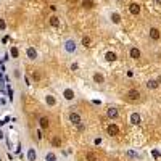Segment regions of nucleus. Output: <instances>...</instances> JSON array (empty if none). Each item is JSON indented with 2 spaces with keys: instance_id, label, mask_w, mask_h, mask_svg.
I'll use <instances>...</instances> for the list:
<instances>
[{
  "instance_id": "f257e3e1",
  "label": "nucleus",
  "mask_w": 161,
  "mask_h": 161,
  "mask_svg": "<svg viewBox=\"0 0 161 161\" xmlns=\"http://www.w3.org/2000/svg\"><path fill=\"white\" fill-rule=\"evenodd\" d=\"M77 50H79V45H77V42H76L74 37L64 39V42H63V52L66 53V55L74 57V55H77Z\"/></svg>"
},
{
  "instance_id": "f03ea898",
  "label": "nucleus",
  "mask_w": 161,
  "mask_h": 161,
  "mask_svg": "<svg viewBox=\"0 0 161 161\" xmlns=\"http://www.w3.org/2000/svg\"><path fill=\"white\" fill-rule=\"evenodd\" d=\"M61 95H63V98L68 102V103H73V102L76 100V92H74L71 87H63Z\"/></svg>"
},
{
  "instance_id": "7ed1b4c3",
  "label": "nucleus",
  "mask_w": 161,
  "mask_h": 161,
  "mask_svg": "<svg viewBox=\"0 0 161 161\" xmlns=\"http://www.w3.org/2000/svg\"><path fill=\"white\" fill-rule=\"evenodd\" d=\"M140 98H142V95H140V90H139V89L132 87V89L127 90V100H129V102H134V103H136V102H139Z\"/></svg>"
},
{
  "instance_id": "20e7f679",
  "label": "nucleus",
  "mask_w": 161,
  "mask_h": 161,
  "mask_svg": "<svg viewBox=\"0 0 161 161\" xmlns=\"http://www.w3.org/2000/svg\"><path fill=\"white\" fill-rule=\"evenodd\" d=\"M92 80H93V84H97V86H103L106 82V77L102 71H95L92 74Z\"/></svg>"
},
{
  "instance_id": "39448f33",
  "label": "nucleus",
  "mask_w": 161,
  "mask_h": 161,
  "mask_svg": "<svg viewBox=\"0 0 161 161\" xmlns=\"http://www.w3.org/2000/svg\"><path fill=\"white\" fill-rule=\"evenodd\" d=\"M105 132H106V136H108V137H116L119 134V126L114 124V123H110L108 126H106Z\"/></svg>"
},
{
  "instance_id": "423d86ee",
  "label": "nucleus",
  "mask_w": 161,
  "mask_h": 161,
  "mask_svg": "<svg viewBox=\"0 0 161 161\" xmlns=\"http://www.w3.org/2000/svg\"><path fill=\"white\" fill-rule=\"evenodd\" d=\"M68 121L73 126H77V124L82 123V116H80V113H77V111H71L68 114Z\"/></svg>"
},
{
  "instance_id": "0eeeda50",
  "label": "nucleus",
  "mask_w": 161,
  "mask_h": 161,
  "mask_svg": "<svg viewBox=\"0 0 161 161\" xmlns=\"http://www.w3.org/2000/svg\"><path fill=\"white\" fill-rule=\"evenodd\" d=\"M44 102H45V105L48 106V108H53V106H57V105H58L57 97H55V95H52V93H45V95H44Z\"/></svg>"
},
{
  "instance_id": "6e6552de",
  "label": "nucleus",
  "mask_w": 161,
  "mask_h": 161,
  "mask_svg": "<svg viewBox=\"0 0 161 161\" xmlns=\"http://www.w3.org/2000/svg\"><path fill=\"white\" fill-rule=\"evenodd\" d=\"M148 37L153 40V42H158V40L161 39V31L156 28V26H152V28L148 29Z\"/></svg>"
},
{
  "instance_id": "1a4fd4ad",
  "label": "nucleus",
  "mask_w": 161,
  "mask_h": 161,
  "mask_svg": "<svg viewBox=\"0 0 161 161\" xmlns=\"http://www.w3.org/2000/svg\"><path fill=\"white\" fill-rule=\"evenodd\" d=\"M106 116H108V119H118L121 116V113L116 106H108L106 108Z\"/></svg>"
},
{
  "instance_id": "9d476101",
  "label": "nucleus",
  "mask_w": 161,
  "mask_h": 161,
  "mask_svg": "<svg viewBox=\"0 0 161 161\" xmlns=\"http://www.w3.org/2000/svg\"><path fill=\"white\" fill-rule=\"evenodd\" d=\"M26 159L28 161H37V150L34 147H28V150H26Z\"/></svg>"
},
{
  "instance_id": "9b49d317",
  "label": "nucleus",
  "mask_w": 161,
  "mask_h": 161,
  "mask_svg": "<svg viewBox=\"0 0 161 161\" xmlns=\"http://www.w3.org/2000/svg\"><path fill=\"white\" fill-rule=\"evenodd\" d=\"M26 57H28L29 61H36L37 57H39V53H37V50L34 47H28V48H26Z\"/></svg>"
},
{
  "instance_id": "f8f14e48",
  "label": "nucleus",
  "mask_w": 161,
  "mask_h": 161,
  "mask_svg": "<svg viewBox=\"0 0 161 161\" xmlns=\"http://www.w3.org/2000/svg\"><path fill=\"white\" fill-rule=\"evenodd\" d=\"M140 11H142V7H140L137 2L129 3V13H130V15H139Z\"/></svg>"
},
{
  "instance_id": "ddd939ff",
  "label": "nucleus",
  "mask_w": 161,
  "mask_h": 161,
  "mask_svg": "<svg viewBox=\"0 0 161 161\" xmlns=\"http://www.w3.org/2000/svg\"><path fill=\"white\" fill-rule=\"evenodd\" d=\"M110 19H111V23H113L114 26L121 24V21H123V18H121V15H119L118 11H111V13H110Z\"/></svg>"
},
{
  "instance_id": "4468645a",
  "label": "nucleus",
  "mask_w": 161,
  "mask_h": 161,
  "mask_svg": "<svg viewBox=\"0 0 161 161\" xmlns=\"http://www.w3.org/2000/svg\"><path fill=\"white\" fill-rule=\"evenodd\" d=\"M145 87L148 89V90H158L159 84H158V80H156V79H148V80L145 82Z\"/></svg>"
},
{
  "instance_id": "2eb2a0df",
  "label": "nucleus",
  "mask_w": 161,
  "mask_h": 161,
  "mask_svg": "<svg viewBox=\"0 0 161 161\" xmlns=\"http://www.w3.org/2000/svg\"><path fill=\"white\" fill-rule=\"evenodd\" d=\"M105 60L106 61H110V63H114V61H118V55H116V52H113V50H108L105 53Z\"/></svg>"
},
{
  "instance_id": "dca6fc26",
  "label": "nucleus",
  "mask_w": 161,
  "mask_h": 161,
  "mask_svg": "<svg viewBox=\"0 0 161 161\" xmlns=\"http://www.w3.org/2000/svg\"><path fill=\"white\" fill-rule=\"evenodd\" d=\"M129 57H130L132 60H140L142 53H140V50H139L137 47H132V48L129 50Z\"/></svg>"
},
{
  "instance_id": "f3484780",
  "label": "nucleus",
  "mask_w": 161,
  "mask_h": 161,
  "mask_svg": "<svg viewBox=\"0 0 161 161\" xmlns=\"http://www.w3.org/2000/svg\"><path fill=\"white\" fill-rule=\"evenodd\" d=\"M39 126H40V129H42V130H47L48 126H50L48 118H47V116H40V118H39Z\"/></svg>"
},
{
  "instance_id": "a211bd4d",
  "label": "nucleus",
  "mask_w": 161,
  "mask_h": 161,
  "mask_svg": "<svg viewBox=\"0 0 161 161\" xmlns=\"http://www.w3.org/2000/svg\"><path fill=\"white\" fill-rule=\"evenodd\" d=\"M48 24L52 26V28H58V26L61 24V21H60V18H58L57 15H52V16L48 18Z\"/></svg>"
},
{
  "instance_id": "6ab92c4d",
  "label": "nucleus",
  "mask_w": 161,
  "mask_h": 161,
  "mask_svg": "<svg viewBox=\"0 0 161 161\" xmlns=\"http://www.w3.org/2000/svg\"><path fill=\"white\" fill-rule=\"evenodd\" d=\"M129 121H130V124H134V126H137V124H140V114L139 113H132L130 114V118H129Z\"/></svg>"
},
{
  "instance_id": "aec40b11",
  "label": "nucleus",
  "mask_w": 161,
  "mask_h": 161,
  "mask_svg": "<svg viewBox=\"0 0 161 161\" xmlns=\"http://www.w3.org/2000/svg\"><path fill=\"white\" fill-rule=\"evenodd\" d=\"M44 159H45V161H58V155H55L53 152H45Z\"/></svg>"
},
{
  "instance_id": "412c9836",
  "label": "nucleus",
  "mask_w": 161,
  "mask_h": 161,
  "mask_svg": "<svg viewBox=\"0 0 161 161\" xmlns=\"http://www.w3.org/2000/svg\"><path fill=\"white\" fill-rule=\"evenodd\" d=\"M126 155L129 158H132V159H140L142 158V155L139 152H136V150H126Z\"/></svg>"
},
{
  "instance_id": "4be33fe9",
  "label": "nucleus",
  "mask_w": 161,
  "mask_h": 161,
  "mask_svg": "<svg viewBox=\"0 0 161 161\" xmlns=\"http://www.w3.org/2000/svg\"><path fill=\"white\" fill-rule=\"evenodd\" d=\"M10 55H11L13 60H18V58H19V50H18V47H11Z\"/></svg>"
},
{
  "instance_id": "5701e85b",
  "label": "nucleus",
  "mask_w": 161,
  "mask_h": 161,
  "mask_svg": "<svg viewBox=\"0 0 161 161\" xmlns=\"http://www.w3.org/2000/svg\"><path fill=\"white\" fill-rule=\"evenodd\" d=\"M11 76H13V79H19L21 77V69L18 68V66H15V68H13V73H11Z\"/></svg>"
},
{
  "instance_id": "b1692460",
  "label": "nucleus",
  "mask_w": 161,
  "mask_h": 161,
  "mask_svg": "<svg viewBox=\"0 0 161 161\" xmlns=\"http://www.w3.org/2000/svg\"><path fill=\"white\" fill-rule=\"evenodd\" d=\"M63 143H61V139L60 137H53L52 139V147H55V148H60Z\"/></svg>"
},
{
  "instance_id": "393cba45",
  "label": "nucleus",
  "mask_w": 161,
  "mask_h": 161,
  "mask_svg": "<svg viewBox=\"0 0 161 161\" xmlns=\"http://www.w3.org/2000/svg\"><path fill=\"white\" fill-rule=\"evenodd\" d=\"M86 158H87V161H98V156L93 153V152H87Z\"/></svg>"
},
{
  "instance_id": "a878e982",
  "label": "nucleus",
  "mask_w": 161,
  "mask_h": 161,
  "mask_svg": "<svg viewBox=\"0 0 161 161\" xmlns=\"http://www.w3.org/2000/svg\"><path fill=\"white\" fill-rule=\"evenodd\" d=\"M90 44H92V39H90L89 36H84V37H82V45H84V47H90Z\"/></svg>"
},
{
  "instance_id": "bb28decb",
  "label": "nucleus",
  "mask_w": 161,
  "mask_h": 161,
  "mask_svg": "<svg viewBox=\"0 0 161 161\" xmlns=\"http://www.w3.org/2000/svg\"><path fill=\"white\" fill-rule=\"evenodd\" d=\"M92 143H93V145H98V147H100V145L103 143V139H102V137H93V139H92Z\"/></svg>"
},
{
  "instance_id": "cd10ccee",
  "label": "nucleus",
  "mask_w": 161,
  "mask_h": 161,
  "mask_svg": "<svg viewBox=\"0 0 161 161\" xmlns=\"http://www.w3.org/2000/svg\"><path fill=\"white\" fill-rule=\"evenodd\" d=\"M0 31H7V21L3 18H0Z\"/></svg>"
},
{
  "instance_id": "c85d7f7f",
  "label": "nucleus",
  "mask_w": 161,
  "mask_h": 161,
  "mask_svg": "<svg viewBox=\"0 0 161 161\" xmlns=\"http://www.w3.org/2000/svg\"><path fill=\"white\" fill-rule=\"evenodd\" d=\"M82 5H84L86 8H92V7H93V2H92V0H84Z\"/></svg>"
},
{
  "instance_id": "c756f323",
  "label": "nucleus",
  "mask_w": 161,
  "mask_h": 161,
  "mask_svg": "<svg viewBox=\"0 0 161 161\" xmlns=\"http://www.w3.org/2000/svg\"><path fill=\"white\" fill-rule=\"evenodd\" d=\"M32 79L36 80V82H37V80H40V79H42V77H40V73L34 71V73H32Z\"/></svg>"
},
{
  "instance_id": "7c9ffc66",
  "label": "nucleus",
  "mask_w": 161,
  "mask_h": 161,
  "mask_svg": "<svg viewBox=\"0 0 161 161\" xmlns=\"http://www.w3.org/2000/svg\"><path fill=\"white\" fill-rule=\"evenodd\" d=\"M8 39H10L8 36H3V37H2V44H7V42H8Z\"/></svg>"
},
{
  "instance_id": "2f4dec72",
  "label": "nucleus",
  "mask_w": 161,
  "mask_h": 161,
  "mask_svg": "<svg viewBox=\"0 0 161 161\" xmlns=\"http://www.w3.org/2000/svg\"><path fill=\"white\" fill-rule=\"evenodd\" d=\"M77 68H79V66H77V63H73V64H71V69H73V71H76Z\"/></svg>"
},
{
  "instance_id": "473e14b6",
  "label": "nucleus",
  "mask_w": 161,
  "mask_h": 161,
  "mask_svg": "<svg viewBox=\"0 0 161 161\" xmlns=\"http://www.w3.org/2000/svg\"><path fill=\"white\" fill-rule=\"evenodd\" d=\"M155 3L156 5H161V0H155Z\"/></svg>"
},
{
  "instance_id": "72a5a7b5",
  "label": "nucleus",
  "mask_w": 161,
  "mask_h": 161,
  "mask_svg": "<svg viewBox=\"0 0 161 161\" xmlns=\"http://www.w3.org/2000/svg\"><path fill=\"white\" fill-rule=\"evenodd\" d=\"M156 80H158V84H161V76H159V77H158Z\"/></svg>"
},
{
  "instance_id": "f704fd0d",
  "label": "nucleus",
  "mask_w": 161,
  "mask_h": 161,
  "mask_svg": "<svg viewBox=\"0 0 161 161\" xmlns=\"http://www.w3.org/2000/svg\"><path fill=\"white\" fill-rule=\"evenodd\" d=\"M111 161H119V159H116V158H113V159H111Z\"/></svg>"
},
{
  "instance_id": "c9c22d12",
  "label": "nucleus",
  "mask_w": 161,
  "mask_h": 161,
  "mask_svg": "<svg viewBox=\"0 0 161 161\" xmlns=\"http://www.w3.org/2000/svg\"><path fill=\"white\" fill-rule=\"evenodd\" d=\"M159 119H161V116H159Z\"/></svg>"
}]
</instances>
